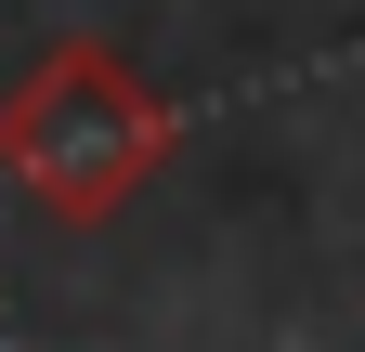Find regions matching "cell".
I'll return each mask as SVG.
<instances>
[{
	"mask_svg": "<svg viewBox=\"0 0 365 352\" xmlns=\"http://www.w3.org/2000/svg\"><path fill=\"white\" fill-rule=\"evenodd\" d=\"M170 144H182L170 92L130 53H105V39H53V53L0 92V183H14L26 209H53V222L130 209L170 170Z\"/></svg>",
	"mask_w": 365,
	"mask_h": 352,
	"instance_id": "obj_1",
	"label": "cell"
}]
</instances>
